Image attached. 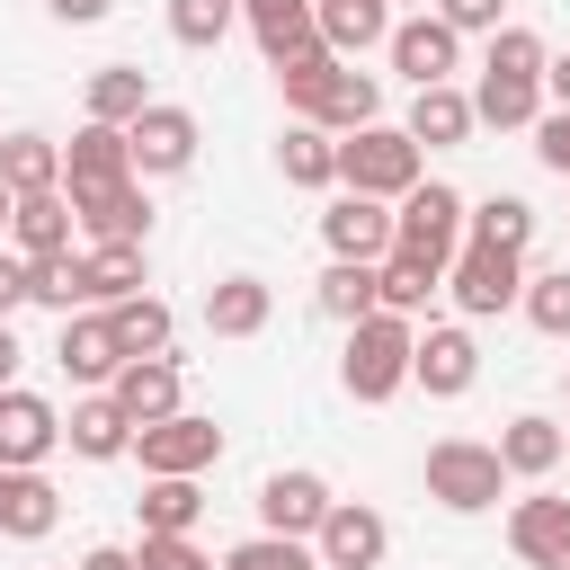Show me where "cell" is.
Returning a JSON list of instances; mask_svg holds the SVG:
<instances>
[{
	"instance_id": "obj_24",
	"label": "cell",
	"mask_w": 570,
	"mask_h": 570,
	"mask_svg": "<svg viewBox=\"0 0 570 570\" xmlns=\"http://www.w3.org/2000/svg\"><path fill=\"white\" fill-rule=\"evenodd\" d=\"M9 249L36 267V258H53V249H71V196L62 187H45V196H18V214H9Z\"/></svg>"
},
{
	"instance_id": "obj_47",
	"label": "cell",
	"mask_w": 570,
	"mask_h": 570,
	"mask_svg": "<svg viewBox=\"0 0 570 570\" xmlns=\"http://www.w3.org/2000/svg\"><path fill=\"white\" fill-rule=\"evenodd\" d=\"M45 9H53V18H62V27H98V18H107V9H116V0H45Z\"/></svg>"
},
{
	"instance_id": "obj_10",
	"label": "cell",
	"mask_w": 570,
	"mask_h": 570,
	"mask_svg": "<svg viewBox=\"0 0 570 570\" xmlns=\"http://www.w3.org/2000/svg\"><path fill=\"white\" fill-rule=\"evenodd\" d=\"M383 53H392V71H401L410 89H436V80H454V62H463V36H454L436 9H419V18H392Z\"/></svg>"
},
{
	"instance_id": "obj_14",
	"label": "cell",
	"mask_w": 570,
	"mask_h": 570,
	"mask_svg": "<svg viewBox=\"0 0 570 570\" xmlns=\"http://www.w3.org/2000/svg\"><path fill=\"white\" fill-rule=\"evenodd\" d=\"M125 178H134V151H125L116 125H80V134L62 142V196H107V187H125Z\"/></svg>"
},
{
	"instance_id": "obj_54",
	"label": "cell",
	"mask_w": 570,
	"mask_h": 570,
	"mask_svg": "<svg viewBox=\"0 0 570 570\" xmlns=\"http://www.w3.org/2000/svg\"><path fill=\"white\" fill-rule=\"evenodd\" d=\"M410 9H428V0H410Z\"/></svg>"
},
{
	"instance_id": "obj_53",
	"label": "cell",
	"mask_w": 570,
	"mask_h": 570,
	"mask_svg": "<svg viewBox=\"0 0 570 570\" xmlns=\"http://www.w3.org/2000/svg\"><path fill=\"white\" fill-rule=\"evenodd\" d=\"M561 463H570V428H561Z\"/></svg>"
},
{
	"instance_id": "obj_46",
	"label": "cell",
	"mask_w": 570,
	"mask_h": 570,
	"mask_svg": "<svg viewBox=\"0 0 570 570\" xmlns=\"http://www.w3.org/2000/svg\"><path fill=\"white\" fill-rule=\"evenodd\" d=\"M18 303H27V258H18V249H0V321H9Z\"/></svg>"
},
{
	"instance_id": "obj_32",
	"label": "cell",
	"mask_w": 570,
	"mask_h": 570,
	"mask_svg": "<svg viewBox=\"0 0 570 570\" xmlns=\"http://www.w3.org/2000/svg\"><path fill=\"white\" fill-rule=\"evenodd\" d=\"M0 187H9V196L62 187V142H53V134H9V142H0Z\"/></svg>"
},
{
	"instance_id": "obj_44",
	"label": "cell",
	"mask_w": 570,
	"mask_h": 570,
	"mask_svg": "<svg viewBox=\"0 0 570 570\" xmlns=\"http://www.w3.org/2000/svg\"><path fill=\"white\" fill-rule=\"evenodd\" d=\"M534 160H543L552 178H570V107H543V116H534Z\"/></svg>"
},
{
	"instance_id": "obj_45",
	"label": "cell",
	"mask_w": 570,
	"mask_h": 570,
	"mask_svg": "<svg viewBox=\"0 0 570 570\" xmlns=\"http://www.w3.org/2000/svg\"><path fill=\"white\" fill-rule=\"evenodd\" d=\"M499 9H508V0H436V18H445L454 36H499V27H508Z\"/></svg>"
},
{
	"instance_id": "obj_36",
	"label": "cell",
	"mask_w": 570,
	"mask_h": 570,
	"mask_svg": "<svg viewBox=\"0 0 570 570\" xmlns=\"http://www.w3.org/2000/svg\"><path fill=\"white\" fill-rule=\"evenodd\" d=\"M27 303H45V312H80L89 303V276H80V249H53V258H36L27 267Z\"/></svg>"
},
{
	"instance_id": "obj_16",
	"label": "cell",
	"mask_w": 570,
	"mask_h": 570,
	"mask_svg": "<svg viewBox=\"0 0 570 570\" xmlns=\"http://www.w3.org/2000/svg\"><path fill=\"white\" fill-rule=\"evenodd\" d=\"M107 401H116L134 428H160V419H178V410H187V401H178V356H134V365H116Z\"/></svg>"
},
{
	"instance_id": "obj_56",
	"label": "cell",
	"mask_w": 570,
	"mask_h": 570,
	"mask_svg": "<svg viewBox=\"0 0 570 570\" xmlns=\"http://www.w3.org/2000/svg\"><path fill=\"white\" fill-rule=\"evenodd\" d=\"M561 570H570V561H561Z\"/></svg>"
},
{
	"instance_id": "obj_34",
	"label": "cell",
	"mask_w": 570,
	"mask_h": 570,
	"mask_svg": "<svg viewBox=\"0 0 570 570\" xmlns=\"http://www.w3.org/2000/svg\"><path fill=\"white\" fill-rule=\"evenodd\" d=\"M142 107H151V80H142L134 62H107V71H89V125H116V134H125Z\"/></svg>"
},
{
	"instance_id": "obj_8",
	"label": "cell",
	"mask_w": 570,
	"mask_h": 570,
	"mask_svg": "<svg viewBox=\"0 0 570 570\" xmlns=\"http://www.w3.org/2000/svg\"><path fill=\"white\" fill-rule=\"evenodd\" d=\"M196 107H178V98H151L134 125H125V151H134V178H178L187 160H196Z\"/></svg>"
},
{
	"instance_id": "obj_51",
	"label": "cell",
	"mask_w": 570,
	"mask_h": 570,
	"mask_svg": "<svg viewBox=\"0 0 570 570\" xmlns=\"http://www.w3.org/2000/svg\"><path fill=\"white\" fill-rule=\"evenodd\" d=\"M267 9H312V0H240V18H267Z\"/></svg>"
},
{
	"instance_id": "obj_29",
	"label": "cell",
	"mask_w": 570,
	"mask_h": 570,
	"mask_svg": "<svg viewBox=\"0 0 570 570\" xmlns=\"http://www.w3.org/2000/svg\"><path fill=\"white\" fill-rule=\"evenodd\" d=\"M276 169H285V187H338V134L285 125L276 134Z\"/></svg>"
},
{
	"instance_id": "obj_23",
	"label": "cell",
	"mask_w": 570,
	"mask_h": 570,
	"mask_svg": "<svg viewBox=\"0 0 570 570\" xmlns=\"http://www.w3.org/2000/svg\"><path fill=\"white\" fill-rule=\"evenodd\" d=\"M62 445H71L80 463H116V454H134V419H125L107 392H89V401H71V419H62Z\"/></svg>"
},
{
	"instance_id": "obj_49",
	"label": "cell",
	"mask_w": 570,
	"mask_h": 570,
	"mask_svg": "<svg viewBox=\"0 0 570 570\" xmlns=\"http://www.w3.org/2000/svg\"><path fill=\"white\" fill-rule=\"evenodd\" d=\"M543 98H552V107H570V53H561V62H543Z\"/></svg>"
},
{
	"instance_id": "obj_33",
	"label": "cell",
	"mask_w": 570,
	"mask_h": 570,
	"mask_svg": "<svg viewBox=\"0 0 570 570\" xmlns=\"http://www.w3.org/2000/svg\"><path fill=\"white\" fill-rule=\"evenodd\" d=\"M463 240H481V249H517V258H525V240H534V205H525V196H481V205H463Z\"/></svg>"
},
{
	"instance_id": "obj_27",
	"label": "cell",
	"mask_w": 570,
	"mask_h": 570,
	"mask_svg": "<svg viewBox=\"0 0 570 570\" xmlns=\"http://www.w3.org/2000/svg\"><path fill=\"white\" fill-rule=\"evenodd\" d=\"M267 312H276L267 276H223V285L205 294V330H214V338H258Z\"/></svg>"
},
{
	"instance_id": "obj_50",
	"label": "cell",
	"mask_w": 570,
	"mask_h": 570,
	"mask_svg": "<svg viewBox=\"0 0 570 570\" xmlns=\"http://www.w3.org/2000/svg\"><path fill=\"white\" fill-rule=\"evenodd\" d=\"M18 356H27V347H18V330H9V321H0V392H9V383H18Z\"/></svg>"
},
{
	"instance_id": "obj_13",
	"label": "cell",
	"mask_w": 570,
	"mask_h": 570,
	"mask_svg": "<svg viewBox=\"0 0 570 570\" xmlns=\"http://www.w3.org/2000/svg\"><path fill=\"white\" fill-rule=\"evenodd\" d=\"M321 517H330V481H321V472H267V481H258V534L312 543Z\"/></svg>"
},
{
	"instance_id": "obj_42",
	"label": "cell",
	"mask_w": 570,
	"mask_h": 570,
	"mask_svg": "<svg viewBox=\"0 0 570 570\" xmlns=\"http://www.w3.org/2000/svg\"><path fill=\"white\" fill-rule=\"evenodd\" d=\"M249 36H258L267 71H276V62H294L303 45H321V36H312V9H267V18H249Z\"/></svg>"
},
{
	"instance_id": "obj_55",
	"label": "cell",
	"mask_w": 570,
	"mask_h": 570,
	"mask_svg": "<svg viewBox=\"0 0 570 570\" xmlns=\"http://www.w3.org/2000/svg\"><path fill=\"white\" fill-rule=\"evenodd\" d=\"M0 481H9V472H0Z\"/></svg>"
},
{
	"instance_id": "obj_6",
	"label": "cell",
	"mask_w": 570,
	"mask_h": 570,
	"mask_svg": "<svg viewBox=\"0 0 570 570\" xmlns=\"http://www.w3.org/2000/svg\"><path fill=\"white\" fill-rule=\"evenodd\" d=\"M445 294H454L463 321H490V312H508V303L525 294V258H517V249H481V240H463V249L445 258Z\"/></svg>"
},
{
	"instance_id": "obj_1",
	"label": "cell",
	"mask_w": 570,
	"mask_h": 570,
	"mask_svg": "<svg viewBox=\"0 0 570 570\" xmlns=\"http://www.w3.org/2000/svg\"><path fill=\"white\" fill-rule=\"evenodd\" d=\"M543 36L534 27H499L490 36V53H481V89H472V125H499V134H517V125H534L543 116Z\"/></svg>"
},
{
	"instance_id": "obj_35",
	"label": "cell",
	"mask_w": 570,
	"mask_h": 570,
	"mask_svg": "<svg viewBox=\"0 0 570 570\" xmlns=\"http://www.w3.org/2000/svg\"><path fill=\"white\" fill-rule=\"evenodd\" d=\"M134 517H142V534H196V517H205V490H196V481H142Z\"/></svg>"
},
{
	"instance_id": "obj_40",
	"label": "cell",
	"mask_w": 570,
	"mask_h": 570,
	"mask_svg": "<svg viewBox=\"0 0 570 570\" xmlns=\"http://www.w3.org/2000/svg\"><path fill=\"white\" fill-rule=\"evenodd\" d=\"M330 71H338V53H330V45H303L294 62H276V89H285V107H294V116H312V98L330 89Z\"/></svg>"
},
{
	"instance_id": "obj_31",
	"label": "cell",
	"mask_w": 570,
	"mask_h": 570,
	"mask_svg": "<svg viewBox=\"0 0 570 570\" xmlns=\"http://www.w3.org/2000/svg\"><path fill=\"white\" fill-rule=\"evenodd\" d=\"M499 463H508V481H543V472H561V428L552 419H508L499 428Z\"/></svg>"
},
{
	"instance_id": "obj_4",
	"label": "cell",
	"mask_w": 570,
	"mask_h": 570,
	"mask_svg": "<svg viewBox=\"0 0 570 570\" xmlns=\"http://www.w3.org/2000/svg\"><path fill=\"white\" fill-rule=\"evenodd\" d=\"M338 187L347 196H374V205H401L419 187V142L401 125H365L338 142Z\"/></svg>"
},
{
	"instance_id": "obj_2",
	"label": "cell",
	"mask_w": 570,
	"mask_h": 570,
	"mask_svg": "<svg viewBox=\"0 0 570 570\" xmlns=\"http://www.w3.org/2000/svg\"><path fill=\"white\" fill-rule=\"evenodd\" d=\"M410 347H419V321H401V312H365V321H347V347H338V383H347V401H392V392L410 383Z\"/></svg>"
},
{
	"instance_id": "obj_48",
	"label": "cell",
	"mask_w": 570,
	"mask_h": 570,
	"mask_svg": "<svg viewBox=\"0 0 570 570\" xmlns=\"http://www.w3.org/2000/svg\"><path fill=\"white\" fill-rule=\"evenodd\" d=\"M80 570H134V552H125V543H89V552H80Z\"/></svg>"
},
{
	"instance_id": "obj_21",
	"label": "cell",
	"mask_w": 570,
	"mask_h": 570,
	"mask_svg": "<svg viewBox=\"0 0 570 570\" xmlns=\"http://www.w3.org/2000/svg\"><path fill=\"white\" fill-rule=\"evenodd\" d=\"M312 36L338 62H356V53H374L392 36V0H312Z\"/></svg>"
},
{
	"instance_id": "obj_17",
	"label": "cell",
	"mask_w": 570,
	"mask_h": 570,
	"mask_svg": "<svg viewBox=\"0 0 570 570\" xmlns=\"http://www.w3.org/2000/svg\"><path fill=\"white\" fill-rule=\"evenodd\" d=\"M294 125H321V134H365V125H383V80H374V71H356V62H338V71H330V89L312 98V116H294Z\"/></svg>"
},
{
	"instance_id": "obj_3",
	"label": "cell",
	"mask_w": 570,
	"mask_h": 570,
	"mask_svg": "<svg viewBox=\"0 0 570 570\" xmlns=\"http://www.w3.org/2000/svg\"><path fill=\"white\" fill-rule=\"evenodd\" d=\"M419 481H428V499H436V508L481 517V508H499L508 463H499V445H481V436H436V445H428V463H419Z\"/></svg>"
},
{
	"instance_id": "obj_30",
	"label": "cell",
	"mask_w": 570,
	"mask_h": 570,
	"mask_svg": "<svg viewBox=\"0 0 570 570\" xmlns=\"http://www.w3.org/2000/svg\"><path fill=\"white\" fill-rule=\"evenodd\" d=\"M80 276H89V303L98 312L125 303V294H142V240H89L80 249Z\"/></svg>"
},
{
	"instance_id": "obj_26",
	"label": "cell",
	"mask_w": 570,
	"mask_h": 570,
	"mask_svg": "<svg viewBox=\"0 0 570 570\" xmlns=\"http://www.w3.org/2000/svg\"><path fill=\"white\" fill-rule=\"evenodd\" d=\"M53 525H62V490H53L45 472H9V481H0V534L45 543Z\"/></svg>"
},
{
	"instance_id": "obj_11",
	"label": "cell",
	"mask_w": 570,
	"mask_h": 570,
	"mask_svg": "<svg viewBox=\"0 0 570 570\" xmlns=\"http://www.w3.org/2000/svg\"><path fill=\"white\" fill-rule=\"evenodd\" d=\"M62 445V410L27 383L0 392V472H45V454Z\"/></svg>"
},
{
	"instance_id": "obj_37",
	"label": "cell",
	"mask_w": 570,
	"mask_h": 570,
	"mask_svg": "<svg viewBox=\"0 0 570 570\" xmlns=\"http://www.w3.org/2000/svg\"><path fill=\"white\" fill-rule=\"evenodd\" d=\"M232 27H240V0H169V36L187 53H214Z\"/></svg>"
},
{
	"instance_id": "obj_43",
	"label": "cell",
	"mask_w": 570,
	"mask_h": 570,
	"mask_svg": "<svg viewBox=\"0 0 570 570\" xmlns=\"http://www.w3.org/2000/svg\"><path fill=\"white\" fill-rule=\"evenodd\" d=\"M134 570H214V552H196V534H142Z\"/></svg>"
},
{
	"instance_id": "obj_5",
	"label": "cell",
	"mask_w": 570,
	"mask_h": 570,
	"mask_svg": "<svg viewBox=\"0 0 570 570\" xmlns=\"http://www.w3.org/2000/svg\"><path fill=\"white\" fill-rule=\"evenodd\" d=\"M392 249H410V258H454L463 249V196L445 187V178H419L401 205H392Z\"/></svg>"
},
{
	"instance_id": "obj_20",
	"label": "cell",
	"mask_w": 570,
	"mask_h": 570,
	"mask_svg": "<svg viewBox=\"0 0 570 570\" xmlns=\"http://www.w3.org/2000/svg\"><path fill=\"white\" fill-rule=\"evenodd\" d=\"M53 365L71 374V383H116V365H125V347H116V330H107V312H71L62 321V338H53Z\"/></svg>"
},
{
	"instance_id": "obj_25",
	"label": "cell",
	"mask_w": 570,
	"mask_h": 570,
	"mask_svg": "<svg viewBox=\"0 0 570 570\" xmlns=\"http://www.w3.org/2000/svg\"><path fill=\"white\" fill-rule=\"evenodd\" d=\"M436 294H445V267H436V258H410V249H392V258L374 267V312H401V321H419Z\"/></svg>"
},
{
	"instance_id": "obj_18",
	"label": "cell",
	"mask_w": 570,
	"mask_h": 570,
	"mask_svg": "<svg viewBox=\"0 0 570 570\" xmlns=\"http://www.w3.org/2000/svg\"><path fill=\"white\" fill-rule=\"evenodd\" d=\"M508 552L534 561V570H561V561H570V499H552V490L517 499V517H508Z\"/></svg>"
},
{
	"instance_id": "obj_41",
	"label": "cell",
	"mask_w": 570,
	"mask_h": 570,
	"mask_svg": "<svg viewBox=\"0 0 570 570\" xmlns=\"http://www.w3.org/2000/svg\"><path fill=\"white\" fill-rule=\"evenodd\" d=\"M214 570H321V561H312V543H294V534H249V543H232Z\"/></svg>"
},
{
	"instance_id": "obj_22",
	"label": "cell",
	"mask_w": 570,
	"mask_h": 570,
	"mask_svg": "<svg viewBox=\"0 0 570 570\" xmlns=\"http://www.w3.org/2000/svg\"><path fill=\"white\" fill-rule=\"evenodd\" d=\"M71 223L89 240H151V196H142V178H125L107 196H71Z\"/></svg>"
},
{
	"instance_id": "obj_39",
	"label": "cell",
	"mask_w": 570,
	"mask_h": 570,
	"mask_svg": "<svg viewBox=\"0 0 570 570\" xmlns=\"http://www.w3.org/2000/svg\"><path fill=\"white\" fill-rule=\"evenodd\" d=\"M517 312H525L543 338H570V267H543V276H525Z\"/></svg>"
},
{
	"instance_id": "obj_15",
	"label": "cell",
	"mask_w": 570,
	"mask_h": 570,
	"mask_svg": "<svg viewBox=\"0 0 570 570\" xmlns=\"http://www.w3.org/2000/svg\"><path fill=\"white\" fill-rule=\"evenodd\" d=\"M321 240H330V258L383 267V258H392V205H374V196H338V205L321 214Z\"/></svg>"
},
{
	"instance_id": "obj_9",
	"label": "cell",
	"mask_w": 570,
	"mask_h": 570,
	"mask_svg": "<svg viewBox=\"0 0 570 570\" xmlns=\"http://www.w3.org/2000/svg\"><path fill=\"white\" fill-rule=\"evenodd\" d=\"M410 383H419L428 401H463V392L481 383V347H472V330H463V321H428L419 347H410Z\"/></svg>"
},
{
	"instance_id": "obj_28",
	"label": "cell",
	"mask_w": 570,
	"mask_h": 570,
	"mask_svg": "<svg viewBox=\"0 0 570 570\" xmlns=\"http://www.w3.org/2000/svg\"><path fill=\"white\" fill-rule=\"evenodd\" d=\"M107 330H116V347H125V365H134V356H169L178 312H169L160 294H125V303H107Z\"/></svg>"
},
{
	"instance_id": "obj_12",
	"label": "cell",
	"mask_w": 570,
	"mask_h": 570,
	"mask_svg": "<svg viewBox=\"0 0 570 570\" xmlns=\"http://www.w3.org/2000/svg\"><path fill=\"white\" fill-rule=\"evenodd\" d=\"M392 552V525L365 508V499H330V517H321V534H312V561L321 570H374Z\"/></svg>"
},
{
	"instance_id": "obj_19",
	"label": "cell",
	"mask_w": 570,
	"mask_h": 570,
	"mask_svg": "<svg viewBox=\"0 0 570 570\" xmlns=\"http://www.w3.org/2000/svg\"><path fill=\"white\" fill-rule=\"evenodd\" d=\"M401 134H410L419 151H454V142H472V89H454V80H436V89H410V116H401Z\"/></svg>"
},
{
	"instance_id": "obj_38",
	"label": "cell",
	"mask_w": 570,
	"mask_h": 570,
	"mask_svg": "<svg viewBox=\"0 0 570 570\" xmlns=\"http://www.w3.org/2000/svg\"><path fill=\"white\" fill-rule=\"evenodd\" d=\"M321 312H330V321H365V312H374V267L330 258V267H321Z\"/></svg>"
},
{
	"instance_id": "obj_7",
	"label": "cell",
	"mask_w": 570,
	"mask_h": 570,
	"mask_svg": "<svg viewBox=\"0 0 570 570\" xmlns=\"http://www.w3.org/2000/svg\"><path fill=\"white\" fill-rule=\"evenodd\" d=\"M134 454H142V481H196V472L223 463V428L196 419V410H178L160 428H134Z\"/></svg>"
},
{
	"instance_id": "obj_52",
	"label": "cell",
	"mask_w": 570,
	"mask_h": 570,
	"mask_svg": "<svg viewBox=\"0 0 570 570\" xmlns=\"http://www.w3.org/2000/svg\"><path fill=\"white\" fill-rule=\"evenodd\" d=\"M9 214H18V196H9V187H0V240H9Z\"/></svg>"
}]
</instances>
